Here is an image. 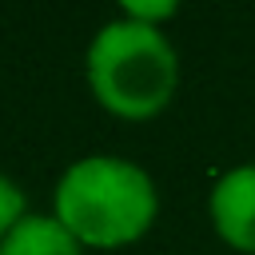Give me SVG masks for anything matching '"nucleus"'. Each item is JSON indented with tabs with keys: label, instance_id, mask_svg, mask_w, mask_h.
I'll return each mask as SVG.
<instances>
[{
	"label": "nucleus",
	"instance_id": "obj_5",
	"mask_svg": "<svg viewBox=\"0 0 255 255\" xmlns=\"http://www.w3.org/2000/svg\"><path fill=\"white\" fill-rule=\"evenodd\" d=\"M24 215H28V211H24V191H20V183L0 171V239H4Z\"/></svg>",
	"mask_w": 255,
	"mask_h": 255
},
{
	"label": "nucleus",
	"instance_id": "obj_4",
	"mask_svg": "<svg viewBox=\"0 0 255 255\" xmlns=\"http://www.w3.org/2000/svg\"><path fill=\"white\" fill-rule=\"evenodd\" d=\"M84 243L56 215H24L4 239L0 255H84Z\"/></svg>",
	"mask_w": 255,
	"mask_h": 255
},
{
	"label": "nucleus",
	"instance_id": "obj_3",
	"mask_svg": "<svg viewBox=\"0 0 255 255\" xmlns=\"http://www.w3.org/2000/svg\"><path fill=\"white\" fill-rule=\"evenodd\" d=\"M211 231L239 255H255V163H235L207 191Z\"/></svg>",
	"mask_w": 255,
	"mask_h": 255
},
{
	"label": "nucleus",
	"instance_id": "obj_2",
	"mask_svg": "<svg viewBox=\"0 0 255 255\" xmlns=\"http://www.w3.org/2000/svg\"><path fill=\"white\" fill-rule=\"evenodd\" d=\"M84 68L92 96L124 120H147L163 112L179 88V56L163 28L128 16L100 24L88 44Z\"/></svg>",
	"mask_w": 255,
	"mask_h": 255
},
{
	"label": "nucleus",
	"instance_id": "obj_1",
	"mask_svg": "<svg viewBox=\"0 0 255 255\" xmlns=\"http://www.w3.org/2000/svg\"><path fill=\"white\" fill-rule=\"evenodd\" d=\"M56 219L92 247L135 243L159 211V191L151 175L124 155H84L64 167L56 183Z\"/></svg>",
	"mask_w": 255,
	"mask_h": 255
},
{
	"label": "nucleus",
	"instance_id": "obj_6",
	"mask_svg": "<svg viewBox=\"0 0 255 255\" xmlns=\"http://www.w3.org/2000/svg\"><path fill=\"white\" fill-rule=\"evenodd\" d=\"M124 16L159 28V20L175 16V4H171V0H124Z\"/></svg>",
	"mask_w": 255,
	"mask_h": 255
}]
</instances>
